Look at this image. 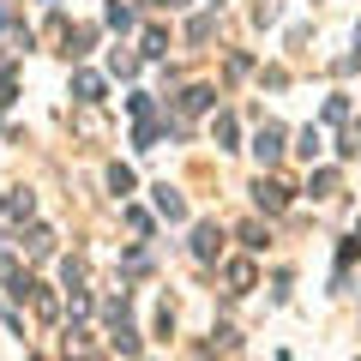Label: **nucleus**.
<instances>
[{
  "label": "nucleus",
  "instance_id": "1",
  "mask_svg": "<svg viewBox=\"0 0 361 361\" xmlns=\"http://www.w3.org/2000/svg\"><path fill=\"white\" fill-rule=\"evenodd\" d=\"M253 151H259V157H265V163H271V157L283 151V133H277V127H265V133H259V139H253Z\"/></svg>",
  "mask_w": 361,
  "mask_h": 361
},
{
  "label": "nucleus",
  "instance_id": "2",
  "mask_svg": "<svg viewBox=\"0 0 361 361\" xmlns=\"http://www.w3.org/2000/svg\"><path fill=\"white\" fill-rule=\"evenodd\" d=\"M253 193H259V205H265V211H277V205H283V187H277V180H259Z\"/></svg>",
  "mask_w": 361,
  "mask_h": 361
},
{
  "label": "nucleus",
  "instance_id": "3",
  "mask_svg": "<svg viewBox=\"0 0 361 361\" xmlns=\"http://www.w3.org/2000/svg\"><path fill=\"white\" fill-rule=\"evenodd\" d=\"M157 205H163V217H180V199L169 193V187H157Z\"/></svg>",
  "mask_w": 361,
  "mask_h": 361
},
{
  "label": "nucleus",
  "instance_id": "4",
  "mask_svg": "<svg viewBox=\"0 0 361 361\" xmlns=\"http://www.w3.org/2000/svg\"><path fill=\"white\" fill-rule=\"evenodd\" d=\"M193 241H199V259H211V253H217V229H199Z\"/></svg>",
  "mask_w": 361,
  "mask_h": 361
}]
</instances>
